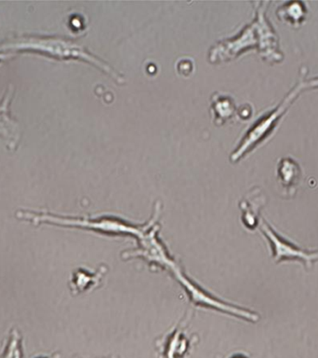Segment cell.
Listing matches in <instances>:
<instances>
[{"instance_id":"3","label":"cell","mask_w":318,"mask_h":358,"mask_svg":"<svg viewBox=\"0 0 318 358\" xmlns=\"http://www.w3.org/2000/svg\"><path fill=\"white\" fill-rule=\"evenodd\" d=\"M307 71L308 70L306 66L301 67L298 83H296L290 92H287L283 101H281V103L275 109L268 112L251 126L250 130L245 133L239 145H237L236 150L231 154L232 164L239 162L243 157L258 147L273 133L282 117L287 113V109L292 106L301 92L318 88V77L307 80Z\"/></svg>"},{"instance_id":"15","label":"cell","mask_w":318,"mask_h":358,"mask_svg":"<svg viewBox=\"0 0 318 358\" xmlns=\"http://www.w3.org/2000/svg\"><path fill=\"white\" fill-rule=\"evenodd\" d=\"M211 109L214 114L215 124H225L236 113V106L230 96L215 94L211 97Z\"/></svg>"},{"instance_id":"16","label":"cell","mask_w":318,"mask_h":358,"mask_svg":"<svg viewBox=\"0 0 318 358\" xmlns=\"http://www.w3.org/2000/svg\"><path fill=\"white\" fill-rule=\"evenodd\" d=\"M0 358H24L22 336L16 327L11 329L5 338Z\"/></svg>"},{"instance_id":"8","label":"cell","mask_w":318,"mask_h":358,"mask_svg":"<svg viewBox=\"0 0 318 358\" xmlns=\"http://www.w3.org/2000/svg\"><path fill=\"white\" fill-rule=\"evenodd\" d=\"M259 227L262 234L270 243L273 259L275 262H297L298 260V262L303 263L307 268H310L312 263L317 262L318 251L304 250V249L298 248L289 240L280 236L262 218Z\"/></svg>"},{"instance_id":"5","label":"cell","mask_w":318,"mask_h":358,"mask_svg":"<svg viewBox=\"0 0 318 358\" xmlns=\"http://www.w3.org/2000/svg\"><path fill=\"white\" fill-rule=\"evenodd\" d=\"M170 274L174 276L176 280L180 282L181 287L186 290L190 301L195 306L209 308V309L216 310L218 312L220 310V312L226 313V315L236 316V317L253 322V323L259 321V316L257 315V313L220 301V299L204 289L203 287H201L200 285H198L197 282L187 276L180 264L176 266Z\"/></svg>"},{"instance_id":"14","label":"cell","mask_w":318,"mask_h":358,"mask_svg":"<svg viewBox=\"0 0 318 358\" xmlns=\"http://www.w3.org/2000/svg\"><path fill=\"white\" fill-rule=\"evenodd\" d=\"M307 13L306 6L303 2H287L276 10V15L284 24L298 28L305 22Z\"/></svg>"},{"instance_id":"6","label":"cell","mask_w":318,"mask_h":358,"mask_svg":"<svg viewBox=\"0 0 318 358\" xmlns=\"http://www.w3.org/2000/svg\"><path fill=\"white\" fill-rule=\"evenodd\" d=\"M192 310L184 315L175 327L165 333L156 341L158 358H186L194 344L197 343V336L190 335L187 331L189 321L192 317Z\"/></svg>"},{"instance_id":"1","label":"cell","mask_w":318,"mask_h":358,"mask_svg":"<svg viewBox=\"0 0 318 358\" xmlns=\"http://www.w3.org/2000/svg\"><path fill=\"white\" fill-rule=\"evenodd\" d=\"M33 52L55 60L86 62L110 76L117 83H124V78L106 62L89 52L74 39L61 36L19 35L8 38L0 43V52Z\"/></svg>"},{"instance_id":"17","label":"cell","mask_w":318,"mask_h":358,"mask_svg":"<svg viewBox=\"0 0 318 358\" xmlns=\"http://www.w3.org/2000/svg\"><path fill=\"white\" fill-rule=\"evenodd\" d=\"M228 358H250L247 355L243 354V352H236V354L232 355Z\"/></svg>"},{"instance_id":"10","label":"cell","mask_w":318,"mask_h":358,"mask_svg":"<svg viewBox=\"0 0 318 358\" xmlns=\"http://www.w3.org/2000/svg\"><path fill=\"white\" fill-rule=\"evenodd\" d=\"M14 89L10 86L0 101V138L5 140L10 150H16L21 140V129L18 122L11 116L10 106Z\"/></svg>"},{"instance_id":"13","label":"cell","mask_w":318,"mask_h":358,"mask_svg":"<svg viewBox=\"0 0 318 358\" xmlns=\"http://www.w3.org/2000/svg\"><path fill=\"white\" fill-rule=\"evenodd\" d=\"M303 178L300 165L292 158L281 159L278 166V182L282 192L287 197H293L297 192L298 185Z\"/></svg>"},{"instance_id":"19","label":"cell","mask_w":318,"mask_h":358,"mask_svg":"<svg viewBox=\"0 0 318 358\" xmlns=\"http://www.w3.org/2000/svg\"><path fill=\"white\" fill-rule=\"evenodd\" d=\"M36 358H56V355H50V357H47V355H38Z\"/></svg>"},{"instance_id":"12","label":"cell","mask_w":318,"mask_h":358,"mask_svg":"<svg viewBox=\"0 0 318 358\" xmlns=\"http://www.w3.org/2000/svg\"><path fill=\"white\" fill-rule=\"evenodd\" d=\"M266 203V197L259 187H254L239 203L241 209L243 225L250 231H254L259 226L262 218L259 217L261 209Z\"/></svg>"},{"instance_id":"9","label":"cell","mask_w":318,"mask_h":358,"mask_svg":"<svg viewBox=\"0 0 318 358\" xmlns=\"http://www.w3.org/2000/svg\"><path fill=\"white\" fill-rule=\"evenodd\" d=\"M256 15L254 22L259 33L258 52L264 61L271 64L281 63L283 55L279 50L278 36L266 18V8L270 2H254Z\"/></svg>"},{"instance_id":"20","label":"cell","mask_w":318,"mask_h":358,"mask_svg":"<svg viewBox=\"0 0 318 358\" xmlns=\"http://www.w3.org/2000/svg\"><path fill=\"white\" fill-rule=\"evenodd\" d=\"M105 358H116V357H105Z\"/></svg>"},{"instance_id":"11","label":"cell","mask_w":318,"mask_h":358,"mask_svg":"<svg viewBox=\"0 0 318 358\" xmlns=\"http://www.w3.org/2000/svg\"><path fill=\"white\" fill-rule=\"evenodd\" d=\"M107 271L108 267L105 265H100L95 271L86 270L85 268H75L70 277V291L75 296L99 287Z\"/></svg>"},{"instance_id":"4","label":"cell","mask_w":318,"mask_h":358,"mask_svg":"<svg viewBox=\"0 0 318 358\" xmlns=\"http://www.w3.org/2000/svg\"><path fill=\"white\" fill-rule=\"evenodd\" d=\"M161 213V203H156L152 217L145 223L144 231L137 238V248L130 249L121 253L123 259H142L152 268L167 271L172 273L179 264L174 257L170 256L167 246L158 236L160 226L158 222Z\"/></svg>"},{"instance_id":"18","label":"cell","mask_w":318,"mask_h":358,"mask_svg":"<svg viewBox=\"0 0 318 358\" xmlns=\"http://www.w3.org/2000/svg\"><path fill=\"white\" fill-rule=\"evenodd\" d=\"M8 56H10V53L0 52V61L4 60V59L8 58Z\"/></svg>"},{"instance_id":"2","label":"cell","mask_w":318,"mask_h":358,"mask_svg":"<svg viewBox=\"0 0 318 358\" xmlns=\"http://www.w3.org/2000/svg\"><path fill=\"white\" fill-rule=\"evenodd\" d=\"M20 220L26 221L33 225H52L85 229V231L97 232V234L108 235V236H132L136 239L144 231V225H134L116 217L103 215L99 217H70L61 215L47 210L19 209L15 213Z\"/></svg>"},{"instance_id":"7","label":"cell","mask_w":318,"mask_h":358,"mask_svg":"<svg viewBox=\"0 0 318 358\" xmlns=\"http://www.w3.org/2000/svg\"><path fill=\"white\" fill-rule=\"evenodd\" d=\"M259 48V33L255 22L248 24L234 38L215 44L209 50V59L212 64L233 60L248 50Z\"/></svg>"}]
</instances>
